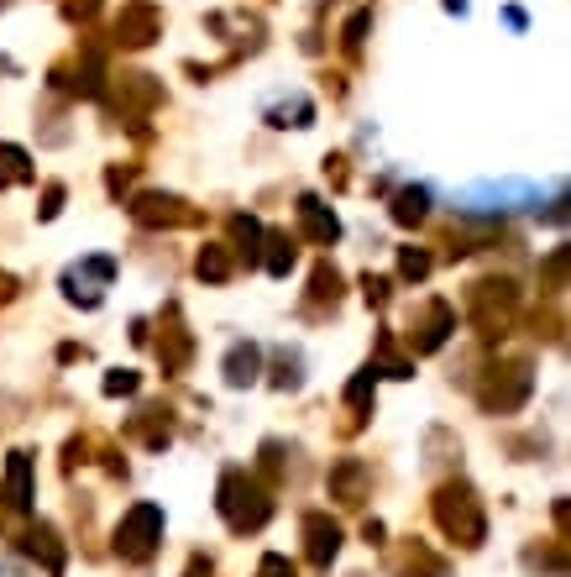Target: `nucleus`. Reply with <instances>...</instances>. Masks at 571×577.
Wrapping results in <instances>:
<instances>
[{
  "mask_svg": "<svg viewBox=\"0 0 571 577\" xmlns=\"http://www.w3.org/2000/svg\"><path fill=\"white\" fill-rule=\"evenodd\" d=\"M435 519H441V530H446L452 541H461V547H482V536H487L482 504L467 484H446L435 493Z\"/></svg>",
  "mask_w": 571,
  "mask_h": 577,
  "instance_id": "nucleus-1",
  "label": "nucleus"
},
{
  "mask_svg": "<svg viewBox=\"0 0 571 577\" xmlns=\"http://www.w3.org/2000/svg\"><path fill=\"white\" fill-rule=\"evenodd\" d=\"M220 515H226L231 530H257V525L272 515V504H268V493L252 484L246 473L231 467V473L220 478Z\"/></svg>",
  "mask_w": 571,
  "mask_h": 577,
  "instance_id": "nucleus-2",
  "label": "nucleus"
},
{
  "mask_svg": "<svg viewBox=\"0 0 571 577\" xmlns=\"http://www.w3.org/2000/svg\"><path fill=\"white\" fill-rule=\"evenodd\" d=\"M157 541H163V510H157V504H137V510L116 525V551L126 562H148Z\"/></svg>",
  "mask_w": 571,
  "mask_h": 577,
  "instance_id": "nucleus-3",
  "label": "nucleus"
},
{
  "mask_svg": "<svg viewBox=\"0 0 571 577\" xmlns=\"http://www.w3.org/2000/svg\"><path fill=\"white\" fill-rule=\"evenodd\" d=\"M163 37V11L152 0H126L116 16V42L120 48H148Z\"/></svg>",
  "mask_w": 571,
  "mask_h": 577,
  "instance_id": "nucleus-4",
  "label": "nucleus"
},
{
  "mask_svg": "<svg viewBox=\"0 0 571 577\" xmlns=\"http://www.w3.org/2000/svg\"><path fill=\"white\" fill-rule=\"evenodd\" d=\"M513 304H519V294H513L509 278L478 284V294H472V321H478L482 331H493V326H504V321L513 315Z\"/></svg>",
  "mask_w": 571,
  "mask_h": 577,
  "instance_id": "nucleus-5",
  "label": "nucleus"
},
{
  "mask_svg": "<svg viewBox=\"0 0 571 577\" xmlns=\"http://www.w3.org/2000/svg\"><path fill=\"white\" fill-rule=\"evenodd\" d=\"M524 399H530V367H524V363L504 367V378L493 373V378H487V389H482V404H487V410H519Z\"/></svg>",
  "mask_w": 571,
  "mask_h": 577,
  "instance_id": "nucleus-6",
  "label": "nucleus"
},
{
  "mask_svg": "<svg viewBox=\"0 0 571 577\" xmlns=\"http://www.w3.org/2000/svg\"><path fill=\"white\" fill-rule=\"evenodd\" d=\"M111 274H116V263H111V258H90L85 268H68V274H63V289H68V300H74V304L94 310L100 294H94L90 284H111Z\"/></svg>",
  "mask_w": 571,
  "mask_h": 577,
  "instance_id": "nucleus-7",
  "label": "nucleus"
},
{
  "mask_svg": "<svg viewBox=\"0 0 571 577\" xmlns=\"http://www.w3.org/2000/svg\"><path fill=\"white\" fill-rule=\"evenodd\" d=\"M300 226H304V237H309V242H320V247H331L335 237H341L335 211L326 205V200H315V195H304V200H300Z\"/></svg>",
  "mask_w": 571,
  "mask_h": 577,
  "instance_id": "nucleus-8",
  "label": "nucleus"
},
{
  "mask_svg": "<svg viewBox=\"0 0 571 577\" xmlns=\"http://www.w3.org/2000/svg\"><path fill=\"white\" fill-rule=\"evenodd\" d=\"M131 215L142 226H183V221H194L183 211V200H174V195H142V200H131Z\"/></svg>",
  "mask_w": 571,
  "mask_h": 577,
  "instance_id": "nucleus-9",
  "label": "nucleus"
},
{
  "mask_svg": "<svg viewBox=\"0 0 571 577\" xmlns=\"http://www.w3.org/2000/svg\"><path fill=\"white\" fill-rule=\"evenodd\" d=\"M304 536H309V562L315 567H331L335 551H341V525L326 515H309L304 519Z\"/></svg>",
  "mask_w": 571,
  "mask_h": 577,
  "instance_id": "nucleus-10",
  "label": "nucleus"
},
{
  "mask_svg": "<svg viewBox=\"0 0 571 577\" xmlns=\"http://www.w3.org/2000/svg\"><path fill=\"white\" fill-rule=\"evenodd\" d=\"M456 326V315H452V304H424V315L420 321H415V347H420V352H435V347H441V341H446V331H452Z\"/></svg>",
  "mask_w": 571,
  "mask_h": 577,
  "instance_id": "nucleus-11",
  "label": "nucleus"
},
{
  "mask_svg": "<svg viewBox=\"0 0 571 577\" xmlns=\"http://www.w3.org/2000/svg\"><path fill=\"white\" fill-rule=\"evenodd\" d=\"M257 367H263V352H257L252 341H237V347L226 352V384H231V389L257 384Z\"/></svg>",
  "mask_w": 571,
  "mask_h": 577,
  "instance_id": "nucleus-12",
  "label": "nucleus"
},
{
  "mask_svg": "<svg viewBox=\"0 0 571 577\" xmlns=\"http://www.w3.org/2000/svg\"><path fill=\"white\" fill-rule=\"evenodd\" d=\"M5 504H11V510H27V504H31V462H27V452H11V462H5Z\"/></svg>",
  "mask_w": 571,
  "mask_h": 577,
  "instance_id": "nucleus-13",
  "label": "nucleus"
},
{
  "mask_svg": "<svg viewBox=\"0 0 571 577\" xmlns=\"http://www.w3.org/2000/svg\"><path fill=\"white\" fill-rule=\"evenodd\" d=\"M194 274L205 278V284H226V278H231V247L211 242L200 258H194Z\"/></svg>",
  "mask_w": 571,
  "mask_h": 577,
  "instance_id": "nucleus-14",
  "label": "nucleus"
},
{
  "mask_svg": "<svg viewBox=\"0 0 571 577\" xmlns=\"http://www.w3.org/2000/svg\"><path fill=\"white\" fill-rule=\"evenodd\" d=\"M27 556H42L48 573H63V547H59V536H53L48 525H37V530L27 536Z\"/></svg>",
  "mask_w": 571,
  "mask_h": 577,
  "instance_id": "nucleus-15",
  "label": "nucleus"
},
{
  "mask_svg": "<svg viewBox=\"0 0 571 577\" xmlns=\"http://www.w3.org/2000/svg\"><path fill=\"white\" fill-rule=\"evenodd\" d=\"M424 211H430V195H424V189H398V195H393V221H398V226H420Z\"/></svg>",
  "mask_w": 571,
  "mask_h": 577,
  "instance_id": "nucleus-16",
  "label": "nucleus"
},
{
  "mask_svg": "<svg viewBox=\"0 0 571 577\" xmlns=\"http://www.w3.org/2000/svg\"><path fill=\"white\" fill-rule=\"evenodd\" d=\"M361 484H367L361 462H341V467L331 473V493H335V499H346V504H357V499H361Z\"/></svg>",
  "mask_w": 571,
  "mask_h": 577,
  "instance_id": "nucleus-17",
  "label": "nucleus"
},
{
  "mask_svg": "<svg viewBox=\"0 0 571 577\" xmlns=\"http://www.w3.org/2000/svg\"><path fill=\"white\" fill-rule=\"evenodd\" d=\"M5 184H31V158L22 148H0V189Z\"/></svg>",
  "mask_w": 571,
  "mask_h": 577,
  "instance_id": "nucleus-18",
  "label": "nucleus"
},
{
  "mask_svg": "<svg viewBox=\"0 0 571 577\" xmlns=\"http://www.w3.org/2000/svg\"><path fill=\"white\" fill-rule=\"evenodd\" d=\"M263 263H268L272 278L289 274V268H294V247H289V237H278V231H272V237H268V258H263Z\"/></svg>",
  "mask_w": 571,
  "mask_h": 577,
  "instance_id": "nucleus-19",
  "label": "nucleus"
},
{
  "mask_svg": "<svg viewBox=\"0 0 571 577\" xmlns=\"http://www.w3.org/2000/svg\"><path fill=\"white\" fill-rule=\"evenodd\" d=\"M231 231H237V242H241V252H246V258H252V252H257V242H263V226H257L252 215H237V221H231Z\"/></svg>",
  "mask_w": 571,
  "mask_h": 577,
  "instance_id": "nucleus-20",
  "label": "nucleus"
},
{
  "mask_svg": "<svg viewBox=\"0 0 571 577\" xmlns=\"http://www.w3.org/2000/svg\"><path fill=\"white\" fill-rule=\"evenodd\" d=\"M398 274H404V278H424V274H430V258H424L420 247H404V258H398Z\"/></svg>",
  "mask_w": 571,
  "mask_h": 577,
  "instance_id": "nucleus-21",
  "label": "nucleus"
},
{
  "mask_svg": "<svg viewBox=\"0 0 571 577\" xmlns=\"http://www.w3.org/2000/svg\"><path fill=\"white\" fill-rule=\"evenodd\" d=\"M105 394H137V373H126V367L111 373V378H105Z\"/></svg>",
  "mask_w": 571,
  "mask_h": 577,
  "instance_id": "nucleus-22",
  "label": "nucleus"
},
{
  "mask_svg": "<svg viewBox=\"0 0 571 577\" xmlns=\"http://www.w3.org/2000/svg\"><path fill=\"white\" fill-rule=\"evenodd\" d=\"M361 289H367V304H383V300H389V278H372V274H367V278H361Z\"/></svg>",
  "mask_w": 571,
  "mask_h": 577,
  "instance_id": "nucleus-23",
  "label": "nucleus"
},
{
  "mask_svg": "<svg viewBox=\"0 0 571 577\" xmlns=\"http://www.w3.org/2000/svg\"><path fill=\"white\" fill-rule=\"evenodd\" d=\"M367 22H372V16H367V11H357V16H352V22H346V48H357L361 37H367Z\"/></svg>",
  "mask_w": 571,
  "mask_h": 577,
  "instance_id": "nucleus-24",
  "label": "nucleus"
},
{
  "mask_svg": "<svg viewBox=\"0 0 571 577\" xmlns=\"http://www.w3.org/2000/svg\"><path fill=\"white\" fill-rule=\"evenodd\" d=\"M257 577H294V567H289L283 556H263V567H257Z\"/></svg>",
  "mask_w": 571,
  "mask_h": 577,
  "instance_id": "nucleus-25",
  "label": "nucleus"
},
{
  "mask_svg": "<svg viewBox=\"0 0 571 577\" xmlns=\"http://www.w3.org/2000/svg\"><path fill=\"white\" fill-rule=\"evenodd\" d=\"M63 211V189L59 184H53V189H48V195H42V221H53V215Z\"/></svg>",
  "mask_w": 571,
  "mask_h": 577,
  "instance_id": "nucleus-26",
  "label": "nucleus"
},
{
  "mask_svg": "<svg viewBox=\"0 0 571 577\" xmlns=\"http://www.w3.org/2000/svg\"><path fill=\"white\" fill-rule=\"evenodd\" d=\"M446 11H456V16H467V0H446Z\"/></svg>",
  "mask_w": 571,
  "mask_h": 577,
  "instance_id": "nucleus-27",
  "label": "nucleus"
},
{
  "mask_svg": "<svg viewBox=\"0 0 571 577\" xmlns=\"http://www.w3.org/2000/svg\"><path fill=\"white\" fill-rule=\"evenodd\" d=\"M0 577H22V573H11V567H0Z\"/></svg>",
  "mask_w": 571,
  "mask_h": 577,
  "instance_id": "nucleus-28",
  "label": "nucleus"
}]
</instances>
